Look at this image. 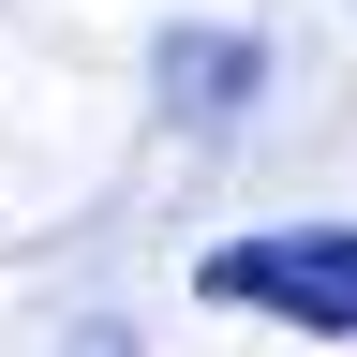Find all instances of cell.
I'll use <instances>...</instances> for the list:
<instances>
[{"instance_id": "cell-2", "label": "cell", "mask_w": 357, "mask_h": 357, "mask_svg": "<svg viewBox=\"0 0 357 357\" xmlns=\"http://www.w3.org/2000/svg\"><path fill=\"white\" fill-rule=\"evenodd\" d=\"M149 75H164V105L194 119V134H223V119L268 89V45H253V30H164V60H149Z\"/></svg>"}, {"instance_id": "cell-3", "label": "cell", "mask_w": 357, "mask_h": 357, "mask_svg": "<svg viewBox=\"0 0 357 357\" xmlns=\"http://www.w3.org/2000/svg\"><path fill=\"white\" fill-rule=\"evenodd\" d=\"M75 357H149V342H134V328H75Z\"/></svg>"}, {"instance_id": "cell-1", "label": "cell", "mask_w": 357, "mask_h": 357, "mask_svg": "<svg viewBox=\"0 0 357 357\" xmlns=\"http://www.w3.org/2000/svg\"><path fill=\"white\" fill-rule=\"evenodd\" d=\"M208 312H268L298 342H357V223H283V238H208L194 253Z\"/></svg>"}]
</instances>
